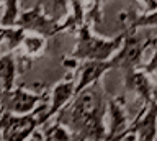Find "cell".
<instances>
[{
    "label": "cell",
    "mask_w": 157,
    "mask_h": 141,
    "mask_svg": "<svg viewBox=\"0 0 157 141\" xmlns=\"http://www.w3.org/2000/svg\"><path fill=\"white\" fill-rule=\"evenodd\" d=\"M106 99L108 95L98 79L74 95L54 115V120L66 126L74 139H105Z\"/></svg>",
    "instance_id": "6da1fadb"
},
{
    "label": "cell",
    "mask_w": 157,
    "mask_h": 141,
    "mask_svg": "<svg viewBox=\"0 0 157 141\" xmlns=\"http://www.w3.org/2000/svg\"><path fill=\"white\" fill-rule=\"evenodd\" d=\"M77 33V45L71 53L75 61H106L120 49L124 31L113 38H98L92 33V26L88 22H83Z\"/></svg>",
    "instance_id": "7a4b0ae2"
},
{
    "label": "cell",
    "mask_w": 157,
    "mask_h": 141,
    "mask_svg": "<svg viewBox=\"0 0 157 141\" xmlns=\"http://www.w3.org/2000/svg\"><path fill=\"white\" fill-rule=\"evenodd\" d=\"M48 102H41L29 113H12L0 108V138L2 139H26L36 128L46 123Z\"/></svg>",
    "instance_id": "3957f363"
},
{
    "label": "cell",
    "mask_w": 157,
    "mask_h": 141,
    "mask_svg": "<svg viewBox=\"0 0 157 141\" xmlns=\"http://www.w3.org/2000/svg\"><path fill=\"white\" fill-rule=\"evenodd\" d=\"M157 45V36H141L137 31H124V38L118 54H113L110 61L115 69H121L123 74L139 69L147 48Z\"/></svg>",
    "instance_id": "277c9868"
},
{
    "label": "cell",
    "mask_w": 157,
    "mask_h": 141,
    "mask_svg": "<svg viewBox=\"0 0 157 141\" xmlns=\"http://www.w3.org/2000/svg\"><path fill=\"white\" fill-rule=\"evenodd\" d=\"M57 25H59V22L49 18L46 13L43 12L41 5H39V3H34L33 8L23 10V12L18 13L13 26H20V28H23L25 31L44 36L48 40V38H56L59 35Z\"/></svg>",
    "instance_id": "5b68a950"
},
{
    "label": "cell",
    "mask_w": 157,
    "mask_h": 141,
    "mask_svg": "<svg viewBox=\"0 0 157 141\" xmlns=\"http://www.w3.org/2000/svg\"><path fill=\"white\" fill-rule=\"evenodd\" d=\"M48 100H49V90H44L41 94H31V92L25 90V85H18L2 94L0 108L8 110L12 113H29L41 102Z\"/></svg>",
    "instance_id": "8992f818"
},
{
    "label": "cell",
    "mask_w": 157,
    "mask_h": 141,
    "mask_svg": "<svg viewBox=\"0 0 157 141\" xmlns=\"http://www.w3.org/2000/svg\"><path fill=\"white\" fill-rule=\"evenodd\" d=\"M115 69L113 62L110 59L106 61H78V64L75 67V71L78 72V80L75 82L74 87V95H77L80 90H83L85 87L93 84L95 80H98L105 72Z\"/></svg>",
    "instance_id": "52a82bcc"
},
{
    "label": "cell",
    "mask_w": 157,
    "mask_h": 141,
    "mask_svg": "<svg viewBox=\"0 0 157 141\" xmlns=\"http://www.w3.org/2000/svg\"><path fill=\"white\" fill-rule=\"evenodd\" d=\"M126 107V97L120 95V97H110L106 99V110L110 112V131L106 133L105 139H118L123 131L128 128V116L124 112Z\"/></svg>",
    "instance_id": "ba28073f"
},
{
    "label": "cell",
    "mask_w": 157,
    "mask_h": 141,
    "mask_svg": "<svg viewBox=\"0 0 157 141\" xmlns=\"http://www.w3.org/2000/svg\"><path fill=\"white\" fill-rule=\"evenodd\" d=\"M124 90L136 92L144 105H149L154 99V82L151 80L149 74L144 72L141 67L124 74Z\"/></svg>",
    "instance_id": "9c48e42d"
},
{
    "label": "cell",
    "mask_w": 157,
    "mask_h": 141,
    "mask_svg": "<svg viewBox=\"0 0 157 141\" xmlns=\"http://www.w3.org/2000/svg\"><path fill=\"white\" fill-rule=\"evenodd\" d=\"M74 87H75V82H74V76L69 77L66 80H61L59 84H56L52 87V92H51V104H49L46 113V121L52 120V116L57 113L59 110L62 108L67 102L72 100L74 97Z\"/></svg>",
    "instance_id": "30bf717a"
},
{
    "label": "cell",
    "mask_w": 157,
    "mask_h": 141,
    "mask_svg": "<svg viewBox=\"0 0 157 141\" xmlns=\"http://www.w3.org/2000/svg\"><path fill=\"white\" fill-rule=\"evenodd\" d=\"M118 22L123 28V31H137L139 28H157V8L152 12H144V15H139L137 12L123 10L118 15Z\"/></svg>",
    "instance_id": "8fae6325"
},
{
    "label": "cell",
    "mask_w": 157,
    "mask_h": 141,
    "mask_svg": "<svg viewBox=\"0 0 157 141\" xmlns=\"http://www.w3.org/2000/svg\"><path fill=\"white\" fill-rule=\"evenodd\" d=\"M18 74L17 69V57L13 51H5L0 54V84L3 92L12 90L15 84V77Z\"/></svg>",
    "instance_id": "7c38bea8"
},
{
    "label": "cell",
    "mask_w": 157,
    "mask_h": 141,
    "mask_svg": "<svg viewBox=\"0 0 157 141\" xmlns=\"http://www.w3.org/2000/svg\"><path fill=\"white\" fill-rule=\"evenodd\" d=\"M20 48L23 49L21 54L28 56L29 59L34 61L36 57L43 56L44 48H46V38L39 36V35H34V33H31V35H25Z\"/></svg>",
    "instance_id": "4fadbf2b"
},
{
    "label": "cell",
    "mask_w": 157,
    "mask_h": 141,
    "mask_svg": "<svg viewBox=\"0 0 157 141\" xmlns=\"http://www.w3.org/2000/svg\"><path fill=\"white\" fill-rule=\"evenodd\" d=\"M36 3H39L43 8V12L46 13L49 18L56 22H62L69 13V0H38Z\"/></svg>",
    "instance_id": "5bb4252c"
},
{
    "label": "cell",
    "mask_w": 157,
    "mask_h": 141,
    "mask_svg": "<svg viewBox=\"0 0 157 141\" xmlns=\"http://www.w3.org/2000/svg\"><path fill=\"white\" fill-rule=\"evenodd\" d=\"M2 35H3V43L7 45V51H15L20 49L26 31L20 26H2Z\"/></svg>",
    "instance_id": "9a60e30c"
},
{
    "label": "cell",
    "mask_w": 157,
    "mask_h": 141,
    "mask_svg": "<svg viewBox=\"0 0 157 141\" xmlns=\"http://www.w3.org/2000/svg\"><path fill=\"white\" fill-rule=\"evenodd\" d=\"M44 126L43 131V139H74L72 133L69 131L64 125H61L59 121L54 120V123H43Z\"/></svg>",
    "instance_id": "2e32d148"
},
{
    "label": "cell",
    "mask_w": 157,
    "mask_h": 141,
    "mask_svg": "<svg viewBox=\"0 0 157 141\" xmlns=\"http://www.w3.org/2000/svg\"><path fill=\"white\" fill-rule=\"evenodd\" d=\"M141 69L144 72H147L149 76H154V82H157V48H155V53H154V56H152V59L147 62V64H142Z\"/></svg>",
    "instance_id": "e0dca14e"
},
{
    "label": "cell",
    "mask_w": 157,
    "mask_h": 141,
    "mask_svg": "<svg viewBox=\"0 0 157 141\" xmlns=\"http://www.w3.org/2000/svg\"><path fill=\"white\" fill-rule=\"evenodd\" d=\"M144 2V12H152L157 8V0H142Z\"/></svg>",
    "instance_id": "ac0fdd59"
},
{
    "label": "cell",
    "mask_w": 157,
    "mask_h": 141,
    "mask_svg": "<svg viewBox=\"0 0 157 141\" xmlns=\"http://www.w3.org/2000/svg\"><path fill=\"white\" fill-rule=\"evenodd\" d=\"M3 43V35H2V26H0V45Z\"/></svg>",
    "instance_id": "d6986e66"
},
{
    "label": "cell",
    "mask_w": 157,
    "mask_h": 141,
    "mask_svg": "<svg viewBox=\"0 0 157 141\" xmlns=\"http://www.w3.org/2000/svg\"><path fill=\"white\" fill-rule=\"evenodd\" d=\"M2 94H3V89H2V84H0V99H2Z\"/></svg>",
    "instance_id": "ffe728a7"
}]
</instances>
